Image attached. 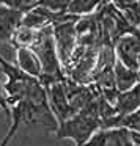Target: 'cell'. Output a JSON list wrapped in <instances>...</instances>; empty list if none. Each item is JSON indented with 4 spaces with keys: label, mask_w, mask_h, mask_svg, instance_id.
Returning a JSON list of instances; mask_svg holds the SVG:
<instances>
[{
    "label": "cell",
    "mask_w": 140,
    "mask_h": 146,
    "mask_svg": "<svg viewBox=\"0 0 140 146\" xmlns=\"http://www.w3.org/2000/svg\"><path fill=\"white\" fill-rule=\"evenodd\" d=\"M29 49H32L35 52V55L38 57L39 64H41L39 82L43 85L60 82V80L66 79V76L63 72V68H61V63L58 60V55H57L52 27H44L41 30H36L35 41L32 42V46Z\"/></svg>",
    "instance_id": "6da1fadb"
},
{
    "label": "cell",
    "mask_w": 140,
    "mask_h": 146,
    "mask_svg": "<svg viewBox=\"0 0 140 146\" xmlns=\"http://www.w3.org/2000/svg\"><path fill=\"white\" fill-rule=\"evenodd\" d=\"M102 119L98 113L88 110H80L71 118L65 119L63 123L57 124L54 130L55 137L60 140H73L76 146H83L99 129H101Z\"/></svg>",
    "instance_id": "7a4b0ae2"
},
{
    "label": "cell",
    "mask_w": 140,
    "mask_h": 146,
    "mask_svg": "<svg viewBox=\"0 0 140 146\" xmlns=\"http://www.w3.org/2000/svg\"><path fill=\"white\" fill-rule=\"evenodd\" d=\"M101 46H82L77 44L76 50L73 52L69 61L63 66V72L68 80L80 83V85H90L91 72L96 64L98 52Z\"/></svg>",
    "instance_id": "3957f363"
},
{
    "label": "cell",
    "mask_w": 140,
    "mask_h": 146,
    "mask_svg": "<svg viewBox=\"0 0 140 146\" xmlns=\"http://www.w3.org/2000/svg\"><path fill=\"white\" fill-rule=\"evenodd\" d=\"M79 17L58 22L52 25V33H54V42L57 49L58 60L61 63V68L69 61L73 52L77 47V33H76V22Z\"/></svg>",
    "instance_id": "277c9868"
},
{
    "label": "cell",
    "mask_w": 140,
    "mask_h": 146,
    "mask_svg": "<svg viewBox=\"0 0 140 146\" xmlns=\"http://www.w3.org/2000/svg\"><path fill=\"white\" fill-rule=\"evenodd\" d=\"M43 86H44V90H46L49 107H51L57 123H63L65 119H68V118H71L73 115H76V111L73 110L69 101H68L66 79L60 80V82L47 83V85H43Z\"/></svg>",
    "instance_id": "5b68a950"
},
{
    "label": "cell",
    "mask_w": 140,
    "mask_h": 146,
    "mask_svg": "<svg viewBox=\"0 0 140 146\" xmlns=\"http://www.w3.org/2000/svg\"><path fill=\"white\" fill-rule=\"evenodd\" d=\"M117 60L121 61L129 69L139 71V57H140V29L132 33H126L113 46Z\"/></svg>",
    "instance_id": "8992f818"
},
{
    "label": "cell",
    "mask_w": 140,
    "mask_h": 146,
    "mask_svg": "<svg viewBox=\"0 0 140 146\" xmlns=\"http://www.w3.org/2000/svg\"><path fill=\"white\" fill-rule=\"evenodd\" d=\"M74 17L76 16H71L68 13H55V11H51L44 7L36 5L27 13H24L21 25L29 27V29H33V30H41L44 27H52L58 22H65V21L74 19Z\"/></svg>",
    "instance_id": "52a82bcc"
},
{
    "label": "cell",
    "mask_w": 140,
    "mask_h": 146,
    "mask_svg": "<svg viewBox=\"0 0 140 146\" xmlns=\"http://www.w3.org/2000/svg\"><path fill=\"white\" fill-rule=\"evenodd\" d=\"M83 146H135L132 132L124 127H101Z\"/></svg>",
    "instance_id": "ba28073f"
},
{
    "label": "cell",
    "mask_w": 140,
    "mask_h": 146,
    "mask_svg": "<svg viewBox=\"0 0 140 146\" xmlns=\"http://www.w3.org/2000/svg\"><path fill=\"white\" fill-rule=\"evenodd\" d=\"M22 16L24 11L11 10L0 3V46H11L10 41L16 29L21 25Z\"/></svg>",
    "instance_id": "9c48e42d"
},
{
    "label": "cell",
    "mask_w": 140,
    "mask_h": 146,
    "mask_svg": "<svg viewBox=\"0 0 140 146\" xmlns=\"http://www.w3.org/2000/svg\"><path fill=\"white\" fill-rule=\"evenodd\" d=\"M140 108V82L124 93H118L113 102L115 116H124ZM113 116V118H115Z\"/></svg>",
    "instance_id": "30bf717a"
},
{
    "label": "cell",
    "mask_w": 140,
    "mask_h": 146,
    "mask_svg": "<svg viewBox=\"0 0 140 146\" xmlns=\"http://www.w3.org/2000/svg\"><path fill=\"white\" fill-rule=\"evenodd\" d=\"M14 50H16V58H14L16 63L14 64L25 74L39 79L41 77V64H39L35 52L29 47H19V49H14Z\"/></svg>",
    "instance_id": "8fae6325"
},
{
    "label": "cell",
    "mask_w": 140,
    "mask_h": 146,
    "mask_svg": "<svg viewBox=\"0 0 140 146\" xmlns=\"http://www.w3.org/2000/svg\"><path fill=\"white\" fill-rule=\"evenodd\" d=\"M113 76H115V86L118 93H124L135 86L140 82V72L135 69H129L124 66L121 61H115L113 66Z\"/></svg>",
    "instance_id": "7c38bea8"
},
{
    "label": "cell",
    "mask_w": 140,
    "mask_h": 146,
    "mask_svg": "<svg viewBox=\"0 0 140 146\" xmlns=\"http://www.w3.org/2000/svg\"><path fill=\"white\" fill-rule=\"evenodd\" d=\"M101 127H124L131 132L140 135V108L135 111L124 116H115V118H107L102 121Z\"/></svg>",
    "instance_id": "4fadbf2b"
},
{
    "label": "cell",
    "mask_w": 140,
    "mask_h": 146,
    "mask_svg": "<svg viewBox=\"0 0 140 146\" xmlns=\"http://www.w3.org/2000/svg\"><path fill=\"white\" fill-rule=\"evenodd\" d=\"M104 3V0H71L66 13L76 17L88 16L99 10V7Z\"/></svg>",
    "instance_id": "5bb4252c"
},
{
    "label": "cell",
    "mask_w": 140,
    "mask_h": 146,
    "mask_svg": "<svg viewBox=\"0 0 140 146\" xmlns=\"http://www.w3.org/2000/svg\"><path fill=\"white\" fill-rule=\"evenodd\" d=\"M35 36H36V30L29 29V27H24L19 25L14 32L13 38H11L10 44L13 49H19V47H30L32 42L35 41Z\"/></svg>",
    "instance_id": "9a60e30c"
},
{
    "label": "cell",
    "mask_w": 140,
    "mask_h": 146,
    "mask_svg": "<svg viewBox=\"0 0 140 146\" xmlns=\"http://www.w3.org/2000/svg\"><path fill=\"white\" fill-rule=\"evenodd\" d=\"M0 3L7 8H11V10H19L27 13L33 7H36L38 0H0Z\"/></svg>",
    "instance_id": "2e32d148"
},
{
    "label": "cell",
    "mask_w": 140,
    "mask_h": 146,
    "mask_svg": "<svg viewBox=\"0 0 140 146\" xmlns=\"http://www.w3.org/2000/svg\"><path fill=\"white\" fill-rule=\"evenodd\" d=\"M69 3L71 0H38L36 5L44 7L51 11H55V13H66Z\"/></svg>",
    "instance_id": "e0dca14e"
},
{
    "label": "cell",
    "mask_w": 140,
    "mask_h": 146,
    "mask_svg": "<svg viewBox=\"0 0 140 146\" xmlns=\"http://www.w3.org/2000/svg\"><path fill=\"white\" fill-rule=\"evenodd\" d=\"M21 127V119L17 116H11V121L10 124H8V132L5 133V137L2 140H0V146H8L10 145V141L13 140V137L16 135V132L19 130Z\"/></svg>",
    "instance_id": "ac0fdd59"
},
{
    "label": "cell",
    "mask_w": 140,
    "mask_h": 146,
    "mask_svg": "<svg viewBox=\"0 0 140 146\" xmlns=\"http://www.w3.org/2000/svg\"><path fill=\"white\" fill-rule=\"evenodd\" d=\"M132 140H134V143H135V146H140V135H137V133L132 132Z\"/></svg>",
    "instance_id": "d6986e66"
},
{
    "label": "cell",
    "mask_w": 140,
    "mask_h": 146,
    "mask_svg": "<svg viewBox=\"0 0 140 146\" xmlns=\"http://www.w3.org/2000/svg\"><path fill=\"white\" fill-rule=\"evenodd\" d=\"M139 72H140V57H139Z\"/></svg>",
    "instance_id": "ffe728a7"
},
{
    "label": "cell",
    "mask_w": 140,
    "mask_h": 146,
    "mask_svg": "<svg viewBox=\"0 0 140 146\" xmlns=\"http://www.w3.org/2000/svg\"><path fill=\"white\" fill-rule=\"evenodd\" d=\"M104 2H117V0H104Z\"/></svg>",
    "instance_id": "44dd1931"
}]
</instances>
